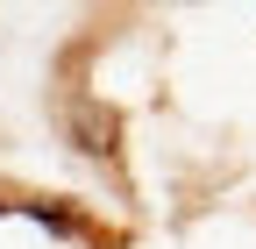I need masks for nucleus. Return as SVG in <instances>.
Here are the masks:
<instances>
[{"label":"nucleus","mask_w":256,"mask_h":249,"mask_svg":"<svg viewBox=\"0 0 256 249\" xmlns=\"http://www.w3.org/2000/svg\"><path fill=\"white\" fill-rule=\"evenodd\" d=\"M114 136H121L114 107H100V100H78V107H72V142L86 150V157H107V150H114Z\"/></svg>","instance_id":"nucleus-1"}]
</instances>
